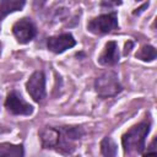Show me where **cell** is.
<instances>
[{
  "label": "cell",
  "mask_w": 157,
  "mask_h": 157,
  "mask_svg": "<svg viewBox=\"0 0 157 157\" xmlns=\"http://www.w3.org/2000/svg\"><path fill=\"white\" fill-rule=\"evenodd\" d=\"M83 134L80 126H63L59 129L45 128L39 132V137L44 148H52L60 153L69 155L76 150V145L82 139Z\"/></svg>",
  "instance_id": "cell-1"
},
{
  "label": "cell",
  "mask_w": 157,
  "mask_h": 157,
  "mask_svg": "<svg viewBox=\"0 0 157 157\" xmlns=\"http://www.w3.org/2000/svg\"><path fill=\"white\" fill-rule=\"evenodd\" d=\"M151 123L148 120L141 121L137 125H134L130 130H128L123 137V147L125 153H132V152H142L145 147V140L150 132Z\"/></svg>",
  "instance_id": "cell-2"
},
{
  "label": "cell",
  "mask_w": 157,
  "mask_h": 157,
  "mask_svg": "<svg viewBox=\"0 0 157 157\" xmlns=\"http://www.w3.org/2000/svg\"><path fill=\"white\" fill-rule=\"evenodd\" d=\"M94 88L97 94L102 98L114 97L123 90L118 75L114 71H105L99 75L94 81Z\"/></svg>",
  "instance_id": "cell-3"
},
{
  "label": "cell",
  "mask_w": 157,
  "mask_h": 157,
  "mask_svg": "<svg viewBox=\"0 0 157 157\" xmlns=\"http://www.w3.org/2000/svg\"><path fill=\"white\" fill-rule=\"evenodd\" d=\"M118 28V17L115 12L99 15L87 23V29L94 34H105Z\"/></svg>",
  "instance_id": "cell-4"
},
{
  "label": "cell",
  "mask_w": 157,
  "mask_h": 157,
  "mask_svg": "<svg viewBox=\"0 0 157 157\" xmlns=\"http://www.w3.org/2000/svg\"><path fill=\"white\" fill-rule=\"evenodd\" d=\"M26 88L36 102H40L45 97V76L43 71L33 72L26 83Z\"/></svg>",
  "instance_id": "cell-5"
},
{
  "label": "cell",
  "mask_w": 157,
  "mask_h": 157,
  "mask_svg": "<svg viewBox=\"0 0 157 157\" xmlns=\"http://www.w3.org/2000/svg\"><path fill=\"white\" fill-rule=\"evenodd\" d=\"M6 109L15 115H29L33 112V107L27 103L17 92H10L5 101Z\"/></svg>",
  "instance_id": "cell-6"
},
{
  "label": "cell",
  "mask_w": 157,
  "mask_h": 157,
  "mask_svg": "<svg viewBox=\"0 0 157 157\" xmlns=\"http://www.w3.org/2000/svg\"><path fill=\"white\" fill-rule=\"evenodd\" d=\"M12 33L18 43L26 44L36 36V27L29 18H22L12 26Z\"/></svg>",
  "instance_id": "cell-7"
},
{
  "label": "cell",
  "mask_w": 157,
  "mask_h": 157,
  "mask_svg": "<svg viewBox=\"0 0 157 157\" xmlns=\"http://www.w3.org/2000/svg\"><path fill=\"white\" fill-rule=\"evenodd\" d=\"M75 44H76V40L70 33H63L59 36H54V37L48 38L47 40L48 49L55 54H60L65 52L66 49L72 48Z\"/></svg>",
  "instance_id": "cell-8"
},
{
  "label": "cell",
  "mask_w": 157,
  "mask_h": 157,
  "mask_svg": "<svg viewBox=\"0 0 157 157\" xmlns=\"http://www.w3.org/2000/svg\"><path fill=\"white\" fill-rule=\"evenodd\" d=\"M118 61H119L118 44L115 42H108L102 54L98 58V63L104 66H112V65H115Z\"/></svg>",
  "instance_id": "cell-9"
},
{
  "label": "cell",
  "mask_w": 157,
  "mask_h": 157,
  "mask_svg": "<svg viewBox=\"0 0 157 157\" xmlns=\"http://www.w3.org/2000/svg\"><path fill=\"white\" fill-rule=\"evenodd\" d=\"M23 0H2L0 1V20L6 17L9 13L21 10L25 6Z\"/></svg>",
  "instance_id": "cell-10"
},
{
  "label": "cell",
  "mask_w": 157,
  "mask_h": 157,
  "mask_svg": "<svg viewBox=\"0 0 157 157\" xmlns=\"http://www.w3.org/2000/svg\"><path fill=\"white\" fill-rule=\"evenodd\" d=\"M25 151L22 145L12 144H0V157H23Z\"/></svg>",
  "instance_id": "cell-11"
},
{
  "label": "cell",
  "mask_w": 157,
  "mask_h": 157,
  "mask_svg": "<svg viewBox=\"0 0 157 157\" xmlns=\"http://www.w3.org/2000/svg\"><path fill=\"white\" fill-rule=\"evenodd\" d=\"M101 151L104 157H115L117 156V145L110 137H104L101 142Z\"/></svg>",
  "instance_id": "cell-12"
},
{
  "label": "cell",
  "mask_w": 157,
  "mask_h": 157,
  "mask_svg": "<svg viewBox=\"0 0 157 157\" xmlns=\"http://www.w3.org/2000/svg\"><path fill=\"white\" fill-rule=\"evenodd\" d=\"M156 55H157L156 49L152 45H144L136 53V58L142 61H153L156 59Z\"/></svg>",
  "instance_id": "cell-13"
},
{
  "label": "cell",
  "mask_w": 157,
  "mask_h": 157,
  "mask_svg": "<svg viewBox=\"0 0 157 157\" xmlns=\"http://www.w3.org/2000/svg\"><path fill=\"white\" fill-rule=\"evenodd\" d=\"M142 157H157V153H156V139H153V141L147 147V151L142 155Z\"/></svg>",
  "instance_id": "cell-14"
},
{
  "label": "cell",
  "mask_w": 157,
  "mask_h": 157,
  "mask_svg": "<svg viewBox=\"0 0 157 157\" xmlns=\"http://www.w3.org/2000/svg\"><path fill=\"white\" fill-rule=\"evenodd\" d=\"M148 6V2H146V4H144L141 7H139V9H136V11H134V15H137V13H141L142 11H144V9H146Z\"/></svg>",
  "instance_id": "cell-15"
},
{
  "label": "cell",
  "mask_w": 157,
  "mask_h": 157,
  "mask_svg": "<svg viewBox=\"0 0 157 157\" xmlns=\"http://www.w3.org/2000/svg\"><path fill=\"white\" fill-rule=\"evenodd\" d=\"M131 47H132V43H131V42H129V43L125 44V50H124V54H125V55L130 53V48H131Z\"/></svg>",
  "instance_id": "cell-16"
}]
</instances>
